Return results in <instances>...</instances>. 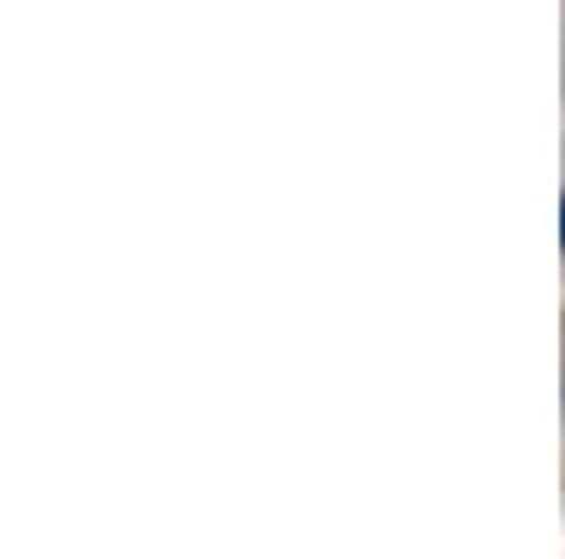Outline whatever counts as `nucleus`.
<instances>
[{
    "instance_id": "f257e3e1",
    "label": "nucleus",
    "mask_w": 565,
    "mask_h": 559,
    "mask_svg": "<svg viewBox=\"0 0 565 559\" xmlns=\"http://www.w3.org/2000/svg\"><path fill=\"white\" fill-rule=\"evenodd\" d=\"M559 244H565V226H559Z\"/></svg>"
}]
</instances>
